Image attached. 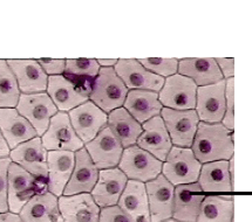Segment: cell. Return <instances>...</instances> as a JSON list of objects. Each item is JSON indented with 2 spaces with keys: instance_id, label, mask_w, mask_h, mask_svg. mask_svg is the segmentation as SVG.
<instances>
[{
  "instance_id": "ac0fdd59",
  "label": "cell",
  "mask_w": 252,
  "mask_h": 222,
  "mask_svg": "<svg viewBox=\"0 0 252 222\" xmlns=\"http://www.w3.org/2000/svg\"><path fill=\"white\" fill-rule=\"evenodd\" d=\"M143 132L137 139V146L149 152L156 159L164 162L171 150V139L161 116H155L142 124Z\"/></svg>"
},
{
  "instance_id": "7bdbcfd3",
  "label": "cell",
  "mask_w": 252,
  "mask_h": 222,
  "mask_svg": "<svg viewBox=\"0 0 252 222\" xmlns=\"http://www.w3.org/2000/svg\"><path fill=\"white\" fill-rule=\"evenodd\" d=\"M229 171H230V177H231V184H235V159L233 157L230 159L229 162Z\"/></svg>"
},
{
  "instance_id": "7c38bea8",
  "label": "cell",
  "mask_w": 252,
  "mask_h": 222,
  "mask_svg": "<svg viewBox=\"0 0 252 222\" xmlns=\"http://www.w3.org/2000/svg\"><path fill=\"white\" fill-rule=\"evenodd\" d=\"M68 116L73 129L84 144L93 140L108 123V115L92 101L70 110Z\"/></svg>"
},
{
  "instance_id": "603a6c76",
  "label": "cell",
  "mask_w": 252,
  "mask_h": 222,
  "mask_svg": "<svg viewBox=\"0 0 252 222\" xmlns=\"http://www.w3.org/2000/svg\"><path fill=\"white\" fill-rule=\"evenodd\" d=\"M0 131L10 150L36 137V132L17 108H0Z\"/></svg>"
},
{
  "instance_id": "4dcf8cb0",
  "label": "cell",
  "mask_w": 252,
  "mask_h": 222,
  "mask_svg": "<svg viewBox=\"0 0 252 222\" xmlns=\"http://www.w3.org/2000/svg\"><path fill=\"white\" fill-rule=\"evenodd\" d=\"M232 196H205L196 222H233Z\"/></svg>"
},
{
  "instance_id": "7a4b0ae2",
  "label": "cell",
  "mask_w": 252,
  "mask_h": 222,
  "mask_svg": "<svg viewBox=\"0 0 252 222\" xmlns=\"http://www.w3.org/2000/svg\"><path fill=\"white\" fill-rule=\"evenodd\" d=\"M127 94V87L114 68H100V72L92 85L89 100L104 112L109 113L113 110L122 108Z\"/></svg>"
},
{
  "instance_id": "ee69618b",
  "label": "cell",
  "mask_w": 252,
  "mask_h": 222,
  "mask_svg": "<svg viewBox=\"0 0 252 222\" xmlns=\"http://www.w3.org/2000/svg\"><path fill=\"white\" fill-rule=\"evenodd\" d=\"M163 222H181V221L175 220V219H168V220H165V221H163Z\"/></svg>"
},
{
  "instance_id": "52a82bcc",
  "label": "cell",
  "mask_w": 252,
  "mask_h": 222,
  "mask_svg": "<svg viewBox=\"0 0 252 222\" xmlns=\"http://www.w3.org/2000/svg\"><path fill=\"white\" fill-rule=\"evenodd\" d=\"M17 110L30 122L39 137L47 131L51 118L58 112V108L46 91L31 95L21 94Z\"/></svg>"
},
{
  "instance_id": "83f0119b",
  "label": "cell",
  "mask_w": 252,
  "mask_h": 222,
  "mask_svg": "<svg viewBox=\"0 0 252 222\" xmlns=\"http://www.w3.org/2000/svg\"><path fill=\"white\" fill-rule=\"evenodd\" d=\"M124 108L140 124H143L153 117L158 116L162 111L158 94L149 90L128 91Z\"/></svg>"
},
{
  "instance_id": "f546056e",
  "label": "cell",
  "mask_w": 252,
  "mask_h": 222,
  "mask_svg": "<svg viewBox=\"0 0 252 222\" xmlns=\"http://www.w3.org/2000/svg\"><path fill=\"white\" fill-rule=\"evenodd\" d=\"M107 125L116 136V138L121 141L125 149L136 144L143 132L142 125L125 108H119L109 112Z\"/></svg>"
},
{
  "instance_id": "ab89813d",
  "label": "cell",
  "mask_w": 252,
  "mask_h": 222,
  "mask_svg": "<svg viewBox=\"0 0 252 222\" xmlns=\"http://www.w3.org/2000/svg\"><path fill=\"white\" fill-rule=\"evenodd\" d=\"M0 222H24V221L20 219L19 214L6 212V213H0Z\"/></svg>"
},
{
  "instance_id": "f35d334b",
  "label": "cell",
  "mask_w": 252,
  "mask_h": 222,
  "mask_svg": "<svg viewBox=\"0 0 252 222\" xmlns=\"http://www.w3.org/2000/svg\"><path fill=\"white\" fill-rule=\"evenodd\" d=\"M216 62L218 64L220 73H222L223 78H233V75H235V60H233L232 57H218L216 58Z\"/></svg>"
},
{
  "instance_id": "5bb4252c",
  "label": "cell",
  "mask_w": 252,
  "mask_h": 222,
  "mask_svg": "<svg viewBox=\"0 0 252 222\" xmlns=\"http://www.w3.org/2000/svg\"><path fill=\"white\" fill-rule=\"evenodd\" d=\"M10 158L12 163L26 169L35 178L47 180V150L42 145L41 137L39 136L11 150Z\"/></svg>"
},
{
  "instance_id": "836d02e7",
  "label": "cell",
  "mask_w": 252,
  "mask_h": 222,
  "mask_svg": "<svg viewBox=\"0 0 252 222\" xmlns=\"http://www.w3.org/2000/svg\"><path fill=\"white\" fill-rule=\"evenodd\" d=\"M139 62L149 70L150 73L162 76V78H169L177 73L178 70V60L177 58H163V57H147L140 58Z\"/></svg>"
},
{
  "instance_id": "9a60e30c",
  "label": "cell",
  "mask_w": 252,
  "mask_h": 222,
  "mask_svg": "<svg viewBox=\"0 0 252 222\" xmlns=\"http://www.w3.org/2000/svg\"><path fill=\"white\" fill-rule=\"evenodd\" d=\"M150 222H163L173 218L175 186L163 174L146 183Z\"/></svg>"
},
{
  "instance_id": "8d00e7d4",
  "label": "cell",
  "mask_w": 252,
  "mask_h": 222,
  "mask_svg": "<svg viewBox=\"0 0 252 222\" xmlns=\"http://www.w3.org/2000/svg\"><path fill=\"white\" fill-rule=\"evenodd\" d=\"M99 222H135L118 205L101 208Z\"/></svg>"
},
{
  "instance_id": "6da1fadb",
  "label": "cell",
  "mask_w": 252,
  "mask_h": 222,
  "mask_svg": "<svg viewBox=\"0 0 252 222\" xmlns=\"http://www.w3.org/2000/svg\"><path fill=\"white\" fill-rule=\"evenodd\" d=\"M192 152L201 164L233 157V135L222 123L199 122L192 143Z\"/></svg>"
},
{
  "instance_id": "5b68a950",
  "label": "cell",
  "mask_w": 252,
  "mask_h": 222,
  "mask_svg": "<svg viewBox=\"0 0 252 222\" xmlns=\"http://www.w3.org/2000/svg\"><path fill=\"white\" fill-rule=\"evenodd\" d=\"M161 160L156 159L149 152L141 149L137 145L126 147L119 163V168L129 180L148 183L154 180L162 172Z\"/></svg>"
},
{
  "instance_id": "7402d4cb",
  "label": "cell",
  "mask_w": 252,
  "mask_h": 222,
  "mask_svg": "<svg viewBox=\"0 0 252 222\" xmlns=\"http://www.w3.org/2000/svg\"><path fill=\"white\" fill-rule=\"evenodd\" d=\"M46 92L58 108V111L61 112H69L74 108L87 102L89 98L68 78L63 75L48 76Z\"/></svg>"
},
{
  "instance_id": "d590c367",
  "label": "cell",
  "mask_w": 252,
  "mask_h": 222,
  "mask_svg": "<svg viewBox=\"0 0 252 222\" xmlns=\"http://www.w3.org/2000/svg\"><path fill=\"white\" fill-rule=\"evenodd\" d=\"M12 160L10 157L0 158V213L8 212L7 189H8V167Z\"/></svg>"
},
{
  "instance_id": "4316f807",
  "label": "cell",
  "mask_w": 252,
  "mask_h": 222,
  "mask_svg": "<svg viewBox=\"0 0 252 222\" xmlns=\"http://www.w3.org/2000/svg\"><path fill=\"white\" fill-rule=\"evenodd\" d=\"M118 206L135 222H150V212L146 184L128 180Z\"/></svg>"
},
{
  "instance_id": "4fadbf2b",
  "label": "cell",
  "mask_w": 252,
  "mask_h": 222,
  "mask_svg": "<svg viewBox=\"0 0 252 222\" xmlns=\"http://www.w3.org/2000/svg\"><path fill=\"white\" fill-rule=\"evenodd\" d=\"M116 74L127 89L130 90H149L158 92L164 84V78L150 73L139 60L120 58L114 67Z\"/></svg>"
},
{
  "instance_id": "8fae6325",
  "label": "cell",
  "mask_w": 252,
  "mask_h": 222,
  "mask_svg": "<svg viewBox=\"0 0 252 222\" xmlns=\"http://www.w3.org/2000/svg\"><path fill=\"white\" fill-rule=\"evenodd\" d=\"M226 81L214 83L197 88L196 97V112L198 118L204 123H220L225 115Z\"/></svg>"
},
{
  "instance_id": "8992f818",
  "label": "cell",
  "mask_w": 252,
  "mask_h": 222,
  "mask_svg": "<svg viewBox=\"0 0 252 222\" xmlns=\"http://www.w3.org/2000/svg\"><path fill=\"white\" fill-rule=\"evenodd\" d=\"M42 145L48 151H70L76 152L85 144L73 129L68 112L58 111L51 118L47 131L41 136Z\"/></svg>"
},
{
  "instance_id": "277c9868",
  "label": "cell",
  "mask_w": 252,
  "mask_h": 222,
  "mask_svg": "<svg viewBox=\"0 0 252 222\" xmlns=\"http://www.w3.org/2000/svg\"><path fill=\"white\" fill-rule=\"evenodd\" d=\"M202 164L189 147H171L162 166L163 175L173 185L193 184L198 180Z\"/></svg>"
},
{
  "instance_id": "d6986e66",
  "label": "cell",
  "mask_w": 252,
  "mask_h": 222,
  "mask_svg": "<svg viewBox=\"0 0 252 222\" xmlns=\"http://www.w3.org/2000/svg\"><path fill=\"white\" fill-rule=\"evenodd\" d=\"M17 79L21 94L31 95L47 90L48 75L36 60H6Z\"/></svg>"
},
{
  "instance_id": "1f68e13d",
  "label": "cell",
  "mask_w": 252,
  "mask_h": 222,
  "mask_svg": "<svg viewBox=\"0 0 252 222\" xmlns=\"http://www.w3.org/2000/svg\"><path fill=\"white\" fill-rule=\"evenodd\" d=\"M21 92L6 60H0V108H17Z\"/></svg>"
},
{
  "instance_id": "3957f363",
  "label": "cell",
  "mask_w": 252,
  "mask_h": 222,
  "mask_svg": "<svg viewBox=\"0 0 252 222\" xmlns=\"http://www.w3.org/2000/svg\"><path fill=\"white\" fill-rule=\"evenodd\" d=\"M47 180L35 178L19 165L11 163L8 167V212L19 214L21 208L35 194L47 192Z\"/></svg>"
},
{
  "instance_id": "2e32d148",
  "label": "cell",
  "mask_w": 252,
  "mask_h": 222,
  "mask_svg": "<svg viewBox=\"0 0 252 222\" xmlns=\"http://www.w3.org/2000/svg\"><path fill=\"white\" fill-rule=\"evenodd\" d=\"M128 178L119 167L100 169L99 178L91 194L100 208L118 205Z\"/></svg>"
},
{
  "instance_id": "e0dca14e",
  "label": "cell",
  "mask_w": 252,
  "mask_h": 222,
  "mask_svg": "<svg viewBox=\"0 0 252 222\" xmlns=\"http://www.w3.org/2000/svg\"><path fill=\"white\" fill-rule=\"evenodd\" d=\"M58 202L63 222H99L101 209L91 193L61 195Z\"/></svg>"
},
{
  "instance_id": "ba28073f",
  "label": "cell",
  "mask_w": 252,
  "mask_h": 222,
  "mask_svg": "<svg viewBox=\"0 0 252 222\" xmlns=\"http://www.w3.org/2000/svg\"><path fill=\"white\" fill-rule=\"evenodd\" d=\"M197 85L191 79L175 74L164 81L158 100L164 108L174 110H193L196 108Z\"/></svg>"
},
{
  "instance_id": "e575fe53",
  "label": "cell",
  "mask_w": 252,
  "mask_h": 222,
  "mask_svg": "<svg viewBox=\"0 0 252 222\" xmlns=\"http://www.w3.org/2000/svg\"><path fill=\"white\" fill-rule=\"evenodd\" d=\"M226 109L223 117V125L229 131L233 132L235 129V79L230 78L226 80L225 87Z\"/></svg>"
},
{
  "instance_id": "9c48e42d",
  "label": "cell",
  "mask_w": 252,
  "mask_h": 222,
  "mask_svg": "<svg viewBox=\"0 0 252 222\" xmlns=\"http://www.w3.org/2000/svg\"><path fill=\"white\" fill-rule=\"evenodd\" d=\"M163 119L171 143L178 147H191L199 118L196 110H174L162 108Z\"/></svg>"
},
{
  "instance_id": "484cf974",
  "label": "cell",
  "mask_w": 252,
  "mask_h": 222,
  "mask_svg": "<svg viewBox=\"0 0 252 222\" xmlns=\"http://www.w3.org/2000/svg\"><path fill=\"white\" fill-rule=\"evenodd\" d=\"M19 217L24 222H63L58 196L50 191L32 196L21 208Z\"/></svg>"
},
{
  "instance_id": "cb8c5ba5",
  "label": "cell",
  "mask_w": 252,
  "mask_h": 222,
  "mask_svg": "<svg viewBox=\"0 0 252 222\" xmlns=\"http://www.w3.org/2000/svg\"><path fill=\"white\" fill-rule=\"evenodd\" d=\"M197 183L178 185L175 189L173 218L181 222L197 221L201 205L205 196Z\"/></svg>"
},
{
  "instance_id": "ffe728a7",
  "label": "cell",
  "mask_w": 252,
  "mask_h": 222,
  "mask_svg": "<svg viewBox=\"0 0 252 222\" xmlns=\"http://www.w3.org/2000/svg\"><path fill=\"white\" fill-rule=\"evenodd\" d=\"M75 166V152L48 151L47 152V187L55 196L60 198L72 177Z\"/></svg>"
},
{
  "instance_id": "d4e9b609",
  "label": "cell",
  "mask_w": 252,
  "mask_h": 222,
  "mask_svg": "<svg viewBox=\"0 0 252 222\" xmlns=\"http://www.w3.org/2000/svg\"><path fill=\"white\" fill-rule=\"evenodd\" d=\"M178 74L191 79L197 87L214 84L223 80L216 58L187 57L178 61Z\"/></svg>"
},
{
  "instance_id": "f1b7e54d",
  "label": "cell",
  "mask_w": 252,
  "mask_h": 222,
  "mask_svg": "<svg viewBox=\"0 0 252 222\" xmlns=\"http://www.w3.org/2000/svg\"><path fill=\"white\" fill-rule=\"evenodd\" d=\"M199 186L203 192H233L227 160L207 163L199 172Z\"/></svg>"
},
{
  "instance_id": "30bf717a",
  "label": "cell",
  "mask_w": 252,
  "mask_h": 222,
  "mask_svg": "<svg viewBox=\"0 0 252 222\" xmlns=\"http://www.w3.org/2000/svg\"><path fill=\"white\" fill-rule=\"evenodd\" d=\"M85 149L97 169L114 168L119 166L124 153V146L108 125L97 134L93 140L85 145Z\"/></svg>"
},
{
  "instance_id": "44dd1931",
  "label": "cell",
  "mask_w": 252,
  "mask_h": 222,
  "mask_svg": "<svg viewBox=\"0 0 252 222\" xmlns=\"http://www.w3.org/2000/svg\"><path fill=\"white\" fill-rule=\"evenodd\" d=\"M99 178V169L92 162L85 147L75 152V166L63 195L91 193Z\"/></svg>"
},
{
  "instance_id": "74e56055",
  "label": "cell",
  "mask_w": 252,
  "mask_h": 222,
  "mask_svg": "<svg viewBox=\"0 0 252 222\" xmlns=\"http://www.w3.org/2000/svg\"><path fill=\"white\" fill-rule=\"evenodd\" d=\"M38 63L41 66L44 72L48 76H57L63 75L64 73V68H66V60L59 58V60H54V58H38Z\"/></svg>"
},
{
  "instance_id": "d6a6232c",
  "label": "cell",
  "mask_w": 252,
  "mask_h": 222,
  "mask_svg": "<svg viewBox=\"0 0 252 222\" xmlns=\"http://www.w3.org/2000/svg\"><path fill=\"white\" fill-rule=\"evenodd\" d=\"M100 72V64L95 58H68L66 60L64 73L79 78H96Z\"/></svg>"
},
{
  "instance_id": "b9f144b4",
  "label": "cell",
  "mask_w": 252,
  "mask_h": 222,
  "mask_svg": "<svg viewBox=\"0 0 252 222\" xmlns=\"http://www.w3.org/2000/svg\"><path fill=\"white\" fill-rule=\"evenodd\" d=\"M118 58H110V60H103V58H100L97 60V63L100 64L101 68H114L115 64L118 63Z\"/></svg>"
},
{
  "instance_id": "60d3db41",
  "label": "cell",
  "mask_w": 252,
  "mask_h": 222,
  "mask_svg": "<svg viewBox=\"0 0 252 222\" xmlns=\"http://www.w3.org/2000/svg\"><path fill=\"white\" fill-rule=\"evenodd\" d=\"M10 147H8L7 143H6L4 136H2L1 131H0V158H6V157H10Z\"/></svg>"
}]
</instances>
